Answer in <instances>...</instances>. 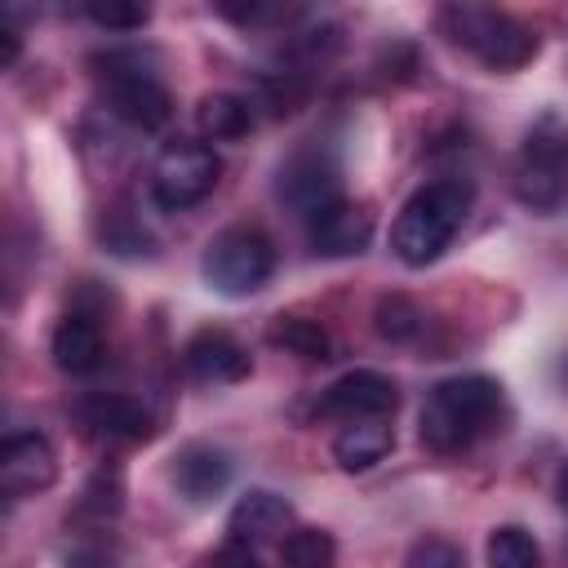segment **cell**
Segmentation results:
<instances>
[{
    "instance_id": "obj_18",
    "label": "cell",
    "mask_w": 568,
    "mask_h": 568,
    "mask_svg": "<svg viewBox=\"0 0 568 568\" xmlns=\"http://www.w3.org/2000/svg\"><path fill=\"white\" fill-rule=\"evenodd\" d=\"M266 342L284 355H297L302 364H324L333 359V337L320 320H306V315H275L266 324Z\"/></svg>"
},
{
    "instance_id": "obj_4",
    "label": "cell",
    "mask_w": 568,
    "mask_h": 568,
    "mask_svg": "<svg viewBox=\"0 0 568 568\" xmlns=\"http://www.w3.org/2000/svg\"><path fill=\"white\" fill-rule=\"evenodd\" d=\"M200 275L222 297H253L275 275V244L257 226H226L204 244Z\"/></svg>"
},
{
    "instance_id": "obj_19",
    "label": "cell",
    "mask_w": 568,
    "mask_h": 568,
    "mask_svg": "<svg viewBox=\"0 0 568 568\" xmlns=\"http://www.w3.org/2000/svg\"><path fill=\"white\" fill-rule=\"evenodd\" d=\"M195 124L209 142H240L253 129V102L240 93H204L195 106Z\"/></svg>"
},
{
    "instance_id": "obj_24",
    "label": "cell",
    "mask_w": 568,
    "mask_h": 568,
    "mask_svg": "<svg viewBox=\"0 0 568 568\" xmlns=\"http://www.w3.org/2000/svg\"><path fill=\"white\" fill-rule=\"evenodd\" d=\"M417 328H422V311H417L404 293H386V297L377 302V333H382L386 342H408Z\"/></svg>"
},
{
    "instance_id": "obj_10",
    "label": "cell",
    "mask_w": 568,
    "mask_h": 568,
    "mask_svg": "<svg viewBox=\"0 0 568 568\" xmlns=\"http://www.w3.org/2000/svg\"><path fill=\"white\" fill-rule=\"evenodd\" d=\"M399 404V386L386 373L373 368H351L342 373L324 395H320V417L355 422V417H390Z\"/></svg>"
},
{
    "instance_id": "obj_25",
    "label": "cell",
    "mask_w": 568,
    "mask_h": 568,
    "mask_svg": "<svg viewBox=\"0 0 568 568\" xmlns=\"http://www.w3.org/2000/svg\"><path fill=\"white\" fill-rule=\"evenodd\" d=\"M408 564H413V568H422V564H426V568H457V564H462V550L430 537V541H422V546L408 550Z\"/></svg>"
},
{
    "instance_id": "obj_27",
    "label": "cell",
    "mask_w": 568,
    "mask_h": 568,
    "mask_svg": "<svg viewBox=\"0 0 568 568\" xmlns=\"http://www.w3.org/2000/svg\"><path fill=\"white\" fill-rule=\"evenodd\" d=\"M555 493H559V506L568 510V462L559 466V484H555Z\"/></svg>"
},
{
    "instance_id": "obj_5",
    "label": "cell",
    "mask_w": 568,
    "mask_h": 568,
    "mask_svg": "<svg viewBox=\"0 0 568 568\" xmlns=\"http://www.w3.org/2000/svg\"><path fill=\"white\" fill-rule=\"evenodd\" d=\"M222 178V160L209 142H195V138H178V142H164L151 160V173H146V191L155 200V209L164 213H186L195 209L200 200L213 195Z\"/></svg>"
},
{
    "instance_id": "obj_8",
    "label": "cell",
    "mask_w": 568,
    "mask_h": 568,
    "mask_svg": "<svg viewBox=\"0 0 568 568\" xmlns=\"http://www.w3.org/2000/svg\"><path fill=\"white\" fill-rule=\"evenodd\" d=\"M75 417H80L84 435L98 444H142L155 430L151 408L133 395H120V390H98V395L80 399Z\"/></svg>"
},
{
    "instance_id": "obj_21",
    "label": "cell",
    "mask_w": 568,
    "mask_h": 568,
    "mask_svg": "<svg viewBox=\"0 0 568 568\" xmlns=\"http://www.w3.org/2000/svg\"><path fill=\"white\" fill-rule=\"evenodd\" d=\"M280 559L293 568H328L337 559V541L324 528H293L280 541Z\"/></svg>"
},
{
    "instance_id": "obj_17",
    "label": "cell",
    "mask_w": 568,
    "mask_h": 568,
    "mask_svg": "<svg viewBox=\"0 0 568 568\" xmlns=\"http://www.w3.org/2000/svg\"><path fill=\"white\" fill-rule=\"evenodd\" d=\"M395 448V430L390 417H355L342 426V435L333 439V457L342 470H373L386 453Z\"/></svg>"
},
{
    "instance_id": "obj_12",
    "label": "cell",
    "mask_w": 568,
    "mask_h": 568,
    "mask_svg": "<svg viewBox=\"0 0 568 568\" xmlns=\"http://www.w3.org/2000/svg\"><path fill=\"white\" fill-rule=\"evenodd\" d=\"M58 479V453L36 430H13L0 444V488L4 497H31L44 493Z\"/></svg>"
},
{
    "instance_id": "obj_2",
    "label": "cell",
    "mask_w": 568,
    "mask_h": 568,
    "mask_svg": "<svg viewBox=\"0 0 568 568\" xmlns=\"http://www.w3.org/2000/svg\"><path fill=\"white\" fill-rule=\"evenodd\" d=\"M470 182L462 178H439L426 182L404 200V209L390 222V248L404 266H430L444 257V248L457 240L466 213H470Z\"/></svg>"
},
{
    "instance_id": "obj_22",
    "label": "cell",
    "mask_w": 568,
    "mask_h": 568,
    "mask_svg": "<svg viewBox=\"0 0 568 568\" xmlns=\"http://www.w3.org/2000/svg\"><path fill=\"white\" fill-rule=\"evenodd\" d=\"M89 22L106 27V31H138L151 18V0H80Z\"/></svg>"
},
{
    "instance_id": "obj_16",
    "label": "cell",
    "mask_w": 568,
    "mask_h": 568,
    "mask_svg": "<svg viewBox=\"0 0 568 568\" xmlns=\"http://www.w3.org/2000/svg\"><path fill=\"white\" fill-rule=\"evenodd\" d=\"M280 195H284L293 209L315 213L320 204L337 200V169H333L324 155H315V151L293 155V160L280 169Z\"/></svg>"
},
{
    "instance_id": "obj_11",
    "label": "cell",
    "mask_w": 568,
    "mask_h": 568,
    "mask_svg": "<svg viewBox=\"0 0 568 568\" xmlns=\"http://www.w3.org/2000/svg\"><path fill=\"white\" fill-rule=\"evenodd\" d=\"M182 368L204 386H231L253 373L248 346L226 328H200L182 346Z\"/></svg>"
},
{
    "instance_id": "obj_26",
    "label": "cell",
    "mask_w": 568,
    "mask_h": 568,
    "mask_svg": "<svg viewBox=\"0 0 568 568\" xmlns=\"http://www.w3.org/2000/svg\"><path fill=\"white\" fill-rule=\"evenodd\" d=\"M262 4H266V0H209V9H213L222 22H231V27H244Z\"/></svg>"
},
{
    "instance_id": "obj_9",
    "label": "cell",
    "mask_w": 568,
    "mask_h": 568,
    "mask_svg": "<svg viewBox=\"0 0 568 568\" xmlns=\"http://www.w3.org/2000/svg\"><path fill=\"white\" fill-rule=\"evenodd\" d=\"M306 240L320 257H355L373 240V213L355 200H328L315 213H306Z\"/></svg>"
},
{
    "instance_id": "obj_14",
    "label": "cell",
    "mask_w": 568,
    "mask_h": 568,
    "mask_svg": "<svg viewBox=\"0 0 568 568\" xmlns=\"http://www.w3.org/2000/svg\"><path fill=\"white\" fill-rule=\"evenodd\" d=\"M49 355H53V364H58L62 373H71V377H89V373L102 364V355H106V342H102L98 320L84 315V311H67V315L53 324Z\"/></svg>"
},
{
    "instance_id": "obj_15",
    "label": "cell",
    "mask_w": 568,
    "mask_h": 568,
    "mask_svg": "<svg viewBox=\"0 0 568 568\" xmlns=\"http://www.w3.org/2000/svg\"><path fill=\"white\" fill-rule=\"evenodd\" d=\"M169 479L186 501H213L231 484V457L222 448H213V444H186L173 457Z\"/></svg>"
},
{
    "instance_id": "obj_1",
    "label": "cell",
    "mask_w": 568,
    "mask_h": 568,
    "mask_svg": "<svg viewBox=\"0 0 568 568\" xmlns=\"http://www.w3.org/2000/svg\"><path fill=\"white\" fill-rule=\"evenodd\" d=\"M497 417H501V382L484 373H462L430 386L417 417V435L430 453L448 457V453H466L479 435H488Z\"/></svg>"
},
{
    "instance_id": "obj_6",
    "label": "cell",
    "mask_w": 568,
    "mask_h": 568,
    "mask_svg": "<svg viewBox=\"0 0 568 568\" xmlns=\"http://www.w3.org/2000/svg\"><path fill=\"white\" fill-rule=\"evenodd\" d=\"M93 67H102L98 80L111 115H120L142 133H155L173 120V93L160 84L155 71H146V62H138V53H106L93 58Z\"/></svg>"
},
{
    "instance_id": "obj_7",
    "label": "cell",
    "mask_w": 568,
    "mask_h": 568,
    "mask_svg": "<svg viewBox=\"0 0 568 568\" xmlns=\"http://www.w3.org/2000/svg\"><path fill=\"white\" fill-rule=\"evenodd\" d=\"M515 195L532 213H559L568 204V138L537 129L515 160Z\"/></svg>"
},
{
    "instance_id": "obj_13",
    "label": "cell",
    "mask_w": 568,
    "mask_h": 568,
    "mask_svg": "<svg viewBox=\"0 0 568 568\" xmlns=\"http://www.w3.org/2000/svg\"><path fill=\"white\" fill-rule=\"evenodd\" d=\"M293 532V506L280 497V493H266V488H248L231 515H226V537L240 541V546H271V541H284Z\"/></svg>"
},
{
    "instance_id": "obj_23",
    "label": "cell",
    "mask_w": 568,
    "mask_h": 568,
    "mask_svg": "<svg viewBox=\"0 0 568 568\" xmlns=\"http://www.w3.org/2000/svg\"><path fill=\"white\" fill-rule=\"evenodd\" d=\"M124 506V484L115 470H98L89 484H84V497H80V515H93L98 524L115 519Z\"/></svg>"
},
{
    "instance_id": "obj_20",
    "label": "cell",
    "mask_w": 568,
    "mask_h": 568,
    "mask_svg": "<svg viewBox=\"0 0 568 568\" xmlns=\"http://www.w3.org/2000/svg\"><path fill=\"white\" fill-rule=\"evenodd\" d=\"M484 559H488L493 568H537V564H541V550H537V541H532L519 524H501V528L488 532Z\"/></svg>"
},
{
    "instance_id": "obj_3",
    "label": "cell",
    "mask_w": 568,
    "mask_h": 568,
    "mask_svg": "<svg viewBox=\"0 0 568 568\" xmlns=\"http://www.w3.org/2000/svg\"><path fill=\"white\" fill-rule=\"evenodd\" d=\"M435 22L448 36V44L466 49L488 71H519L541 49L537 31L515 13L497 9L493 0H444Z\"/></svg>"
}]
</instances>
